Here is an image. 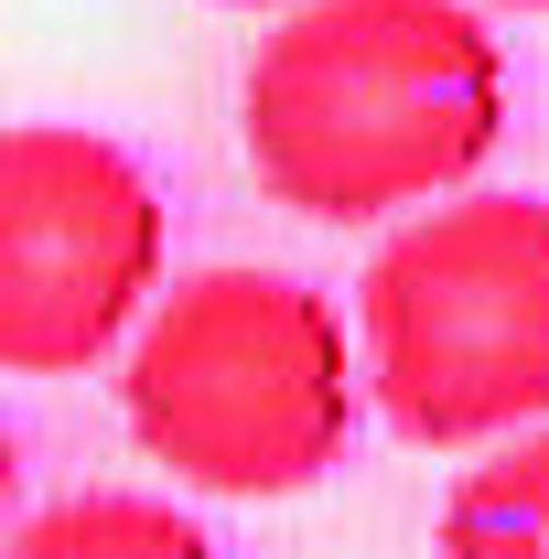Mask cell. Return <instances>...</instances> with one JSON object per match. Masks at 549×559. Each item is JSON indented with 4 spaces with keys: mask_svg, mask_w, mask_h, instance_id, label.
Instances as JSON below:
<instances>
[{
    "mask_svg": "<svg viewBox=\"0 0 549 559\" xmlns=\"http://www.w3.org/2000/svg\"><path fill=\"white\" fill-rule=\"evenodd\" d=\"M237 140L270 205L377 226L475 183L506 140V55L464 0H291L237 75Z\"/></svg>",
    "mask_w": 549,
    "mask_h": 559,
    "instance_id": "obj_1",
    "label": "cell"
},
{
    "mask_svg": "<svg viewBox=\"0 0 549 559\" xmlns=\"http://www.w3.org/2000/svg\"><path fill=\"white\" fill-rule=\"evenodd\" d=\"M130 430L195 495H302L355 441V355L313 280L206 270L151 301L130 345Z\"/></svg>",
    "mask_w": 549,
    "mask_h": 559,
    "instance_id": "obj_2",
    "label": "cell"
},
{
    "mask_svg": "<svg viewBox=\"0 0 549 559\" xmlns=\"http://www.w3.org/2000/svg\"><path fill=\"white\" fill-rule=\"evenodd\" d=\"M355 377L431 452L549 419V194H442L355 280Z\"/></svg>",
    "mask_w": 549,
    "mask_h": 559,
    "instance_id": "obj_3",
    "label": "cell"
},
{
    "mask_svg": "<svg viewBox=\"0 0 549 559\" xmlns=\"http://www.w3.org/2000/svg\"><path fill=\"white\" fill-rule=\"evenodd\" d=\"M162 290V194L75 119L0 130V377H86Z\"/></svg>",
    "mask_w": 549,
    "mask_h": 559,
    "instance_id": "obj_4",
    "label": "cell"
},
{
    "mask_svg": "<svg viewBox=\"0 0 549 559\" xmlns=\"http://www.w3.org/2000/svg\"><path fill=\"white\" fill-rule=\"evenodd\" d=\"M442 559H549V430H517L453 474Z\"/></svg>",
    "mask_w": 549,
    "mask_h": 559,
    "instance_id": "obj_5",
    "label": "cell"
},
{
    "mask_svg": "<svg viewBox=\"0 0 549 559\" xmlns=\"http://www.w3.org/2000/svg\"><path fill=\"white\" fill-rule=\"evenodd\" d=\"M0 559H215V538L162 495H66L33 527H11Z\"/></svg>",
    "mask_w": 549,
    "mask_h": 559,
    "instance_id": "obj_6",
    "label": "cell"
},
{
    "mask_svg": "<svg viewBox=\"0 0 549 559\" xmlns=\"http://www.w3.org/2000/svg\"><path fill=\"white\" fill-rule=\"evenodd\" d=\"M11 485H22V452H11V430H0V516H11Z\"/></svg>",
    "mask_w": 549,
    "mask_h": 559,
    "instance_id": "obj_7",
    "label": "cell"
},
{
    "mask_svg": "<svg viewBox=\"0 0 549 559\" xmlns=\"http://www.w3.org/2000/svg\"><path fill=\"white\" fill-rule=\"evenodd\" d=\"M517 11H549V0H517Z\"/></svg>",
    "mask_w": 549,
    "mask_h": 559,
    "instance_id": "obj_8",
    "label": "cell"
}]
</instances>
